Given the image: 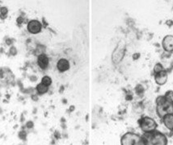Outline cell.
Instances as JSON below:
<instances>
[{
    "label": "cell",
    "instance_id": "5bb4252c",
    "mask_svg": "<svg viewBox=\"0 0 173 145\" xmlns=\"http://www.w3.org/2000/svg\"><path fill=\"white\" fill-rule=\"evenodd\" d=\"M164 96L165 98H167V99L170 100L172 102H173V91L172 90H168L167 91L165 94H164Z\"/></svg>",
    "mask_w": 173,
    "mask_h": 145
},
{
    "label": "cell",
    "instance_id": "7a4b0ae2",
    "mask_svg": "<svg viewBox=\"0 0 173 145\" xmlns=\"http://www.w3.org/2000/svg\"><path fill=\"white\" fill-rule=\"evenodd\" d=\"M156 113L162 119L165 115L173 114V102L167 99L164 95L156 98Z\"/></svg>",
    "mask_w": 173,
    "mask_h": 145
},
{
    "label": "cell",
    "instance_id": "7c38bea8",
    "mask_svg": "<svg viewBox=\"0 0 173 145\" xmlns=\"http://www.w3.org/2000/svg\"><path fill=\"white\" fill-rule=\"evenodd\" d=\"M164 66L162 65V64L160 63H157L154 67V73H158L159 72H162V71H164Z\"/></svg>",
    "mask_w": 173,
    "mask_h": 145
},
{
    "label": "cell",
    "instance_id": "277c9868",
    "mask_svg": "<svg viewBox=\"0 0 173 145\" xmlns=\"http://www.w3.org/2000/svg\"><path fill=\"white\" fill-rule=\"evenodd\" d=\"M138 125H139L140 129L144 133L156 130L158 127V124L155 122V119L148 116H145V117L140 118L138 120Z\"/></svg>",
    "mask_w": 173,
    "mask_h": 145
},
{
    "label": "cell",
    "instance_id": "3957f363",
    "mask_svg": "<svg viewBox=\"0 0 173 145\" xmlns=\"http://www.w3.org/2000/svg\"><path fill=\"white\" fill-rule=\"evenodd\" d=\"M122 145H146L143 136L134 132H127L121 139Z\"/></svg>",
    "mask_w": 173,
    "mask_h": 145
},
{
    "label": "cell",
    "instance_id": "9c48e42d",
    "mask_svg": "<svg viewBox=\"0 0 173 145\" xmlns=\"http://www.w3.org/2000/svg\"><path fill=\"white\" fill-rule=\"evenodd\" d=\"M162 120H163L164 126L173 133V114L165 115L164 118H162Z\"/></svg>",
    "mask_w": 173,
    "mask_h": 145
},
{
    "label": "cell",
    "instance_id": "ba28073f",
    "mask_svg": "<svg viewBox=\"0 0 173 145\" xmlns=\"http://www.w3.org/2000/svg\"><path fill=\"white\" fill-rule=\"evenodd\" d=\"M57 68L59 72H66L67 70L70 69V63L67 59H64L62 58L58 60V63H57Z\"/></svg>",
    "mask_w": 173,
    "mask_h": 145
},
{
    "label": "cell",
    "instance_id": "5b68a950",
    "mask_svg": "<svg viewBox=\"0 0 173 145\" xmlns=\"http://www.w3.org/2000/svg\"><path fill=\"white\" fill-rule=\"evenodd\" d=\"M162 46L164 51L167 52H173V36L172 35H167L164 37L162 41Z\"/></svg>",
    "mask_w": 173,
    "mask_h": 145
},
{
    "label": "cell",
    "instance_id": "8fae6325",
    "mask_svg": "<svg viewBox=\"0 0 173 145\" xmlns=\"http://www.w3.org/2000/svg\"><path fill=\"white\" fill-rule=\"evenodd\" d=\"M49 90V87L48 86H46V85L42 84V83H41V84L37 85V90L38 92V94H43L46 93L47 91Z\"/></svg>",
    "mask_w": 173,
    "mask_h": 145
},
{
    "label": "cell",
    "instance_id": "6da1fadb",
    "mask_svg": "<svg viewBox=\"0 0 173 145\" xmlns=\"http://www.w3.org/2000/svg\"><path fill=\"white\" fill-rule=\"evenodd\" d=\"M142 136L146 145H167V136L159 131L146 132Z\"/></svg>",
    "mask_w": 173,
    "mask_h": 145
},
{
    "label": "cell",
    "instance_id": "8992f818",
    "mask_svg": "<svg viewBox=\"0 0 173 145\" xmlns=\"http://www.w3.org/2000/svg\"><path fill=\"white\" fill-rule=\"evenodd\" d=\"M28 30L33 34L39 33L41 30V24L37 20H32L28 24Z\"/></svg>",
    "mask_w": 173,
    "mask_h": 145
},
{
    "label": "cell",
    "instance_id": "9a60e30c",
    "mask_svg": "<svg viewBox=\"0 0 173 145\" xmlns=\"http://www.w3.org/2000/svg\"><path fill=\"white\" fill-rule=\"evenodd\" d=\"M7 9L6 7H3V8H1V16L3 18L5 17V15H7Z\"/></svg>",
    "mask_w": 173,
    "mask_h": 145
},
{
    "label": "cell",
    "instance_id": "30bf717a",
    "mask_svg": "<svg viewBox=\"0 0 173 145\" xmlns=\"http://www.w3.org/2000/svg\"><path fill=\"white\" fill-rule=\"evenodd\" d=\"M37 63L42 70H46L49 65V58L46 54H41L37 58Z\"/></svg>",
    "mask_w": 173,
    "mask_h": 145
},
{
    "label": "cell",
    "instance_id": "52a82bcc",
    "mask_svg": "<svg viewBox=\"0 0 173 145\" xmlns=\"http://www.w3.org/2000/svg\"><path fill=\"white\" fill-rule=\"evenodd\" d=\"M167 78H168V75H167V71L165 70L162 72L155 74V81L156 84L159 85H163L165 84L167 81Z\"/></svg>",
    "mask_w": 173,
    "mask_h": 145
},
{
    "label": "cell",
    "instance_id": "4fadbf2b",
    "mask_svg": "<svg viewBox=\"0 0 173 145\" xmlns=\"http://www.w3.org/2000/svg\"><path fill=\"white\" fill-rule=\"evenodd\" d=\"M41 83L44 85H46V86H49V85H50L52 83V80L51 78H49V77H48V76H46V77H44L42 78V80H41Z\"/></svg>",
    "mask_w": 173,
    "mask_h": 145
}]
</instances>
